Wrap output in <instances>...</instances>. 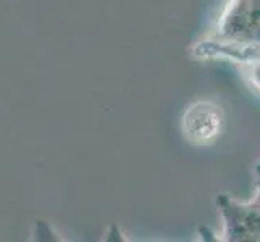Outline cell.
Returning <instances> with one entry per match:
<instances>
[{
  "instance_id": "obj_1",
  "label": "cell",
  "mask_w": 260,
  "mask_h": 242,
  "mask_svg": "<svg viewBox=\"0 0 260 242\" xmlns=\"http://www.w3.org/2000/svg\"><path fill=\"white\" fill-rule=\"evenodd\" d=\"M225 123V115L217 103L196 102L183 113L181 129L184 137L194 146H205L218 137Z\"/></svg>"
},
{
  "instance_id": "obj_2",
  "label": "cell",
  "mask_w": 260,
  "mask_h": 242,
  "mask_svg": "<svg viewBox=\"0 0 260 242\" xmlns=\"http://www.w3.org/2000/svg\"><path fill=\"white\" fill-rule=\"evenodd\" d=\"M34 239L36 240H57L58 237H55L53 234V229L49 223L42 221V220H38L34 223Z\"/></svg>"
}]
</instances>
